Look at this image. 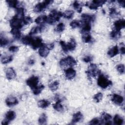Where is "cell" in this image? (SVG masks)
Here are the masks:
<instances>
[{"mask_svg":"<svg viewBox=\"0 0 125 125\" xmlns=\"http://www.w3.org/2000/svg\"><path fill=\"white\" fill-rule=\"evenodd\" d=\"M63 16V13L61 11L56 10H52L51 11L49 15L47 17V22L50 24H53L56 22L59 21L61 18Z\"/></svg>","mask_w":125,"mask_h":125,"instance_id":"obj_1","label":"cell"},{"mask_svg":"<svg viewBox=\"0 0 125 125\" xmlns=\"http://www.w3.org/2000/svg\"><path fill=\"white\" fill-rule=\"evenodd\" d=\"M97 84L102 88L106 89L111 86L112 83L111 81H109L106 77L103 74H100L98 78Z\"/></svg>","mask_w":125,"mask_h":125,"instance_id":"obj_2","label":"cell"},{"mask_svg":"<svg viewBox=\"0 0 125 125\" xmlns=\"http://www.w3.org/2000/svg\"><path fill=\"white\" fill-rule=\"evenodd\" d=\"M60 65L61 66L65 67L68 66L72 67L77 64V62L74 58L71 56H67L65 58L61 59L60 61Z\"/></svg>","mask_w":125,"mask_h":125,"instance_id":"obj_3","label":"cell"},{"mask_svg":"<svg viewBox=\"0 0 125 125\" xmlns=\"http://www.w3.org/2000/svg\"><path fill=\"white\" fill-rule=\"evenodd\" d=\"M86 73L89 77H95L101 74V71L96 64L91 63L88 66Z\"/></svg>","mask_w":125,"mask_h":125,"instance_id":"obj_4","label":"cell"},{"mask_svg":"<svg viewBox=\"0 0 125 125\" xmlns=\"http://www.w3.org/2000/svg\"><path fill=\"white\" fill-rule=\"evenodd\" d=\"M53 2V1L52 0H45L41 2H39L34 6L33 8V11L36 13L41 12Z\"/></svg>","mask_w":125,"mask_h":125,"instance_id":"obj_5","label":"cell"},{"mask_svg":"<svg viewBox=\"0 0 125 125\" xmlns=\"http://www.w3.org/2000/svg\"><path fill=\"white\" fill-rule=\"evenodd\" d=\"M10 25L12 28L19 29L22 28L24 25L22 19H19L16 16L13 17L10 21Z\"/></svg>","mask_w":125,"mask_h":125,"instance_id":"obj_6","label":"cell"},{"mask_svg":"<svg viewBox=\"0 0 125 125\" xmlns=\"http://www.w3.org/2000/svg\"><path fill=\"white\" fill-rule=\"evenodd\" d=\"M105 2V0H93L91 1L86 2L85 5L88 7L90 9L96 10L99 7L101 6L104 4Z\"/></svg>","mask_w":125,"mask_h":125,"instance_id":"obj_7","label":"cell"},{"mask_svg":"<svg viewBox=\"0 0 125 125\" xmlns=\"http://www.w3.org/2000/svg\"><path fill=\"white\" fill-rule=\"evenodd\" d=\"M39 79L36 76H32L30 77L26 81L27 85L31 88V90L39 85Z\"/></svg>","mask_w":125,"mask_h":125,"instance_id":"obj_8","label":"cell"},{"mask_svg":"<svg viewBox=\"0 0 125 125\" xmlns=\"http://www.w3.org/2000/svg\"><path fill=\"white\" fill-rule=\"evenodd\" d=\"M44 43L42 42V39L40 37L33 38L32 42L30 44L31 47L33 49H37L41 47Z\"/></svg>","mask_w":125,"mask_h":125,"instance_id":"obj_9","label":"cell"},{"mask_svg":"<svg viewBox=\"0 0 125 125\" xmlns=\"http://www.w3.org/2000/svg\"><path fill=\"white\" fill-rule=\"evenodd\" d=\"M5 103L8 106H13L17 105L19 103V101L16 97L10 95L6 99Z\"/></svg>","mask_w":125,"mask_h":125,"instance_id":"obj_10","label":"cell"},{"mask_svg":"<svg viewBox=\"0 0 125 125\" xmlns=\"http://www.w3.org/2000/svg\"><path fill=\"white\" fill-rule=\"evenodd\" d=\"M50 52V49L48 48L46 45L43 44L41 47L39 48L38 53L42 57H46L48 56Z\"/></svg>","mask_w":125,"mask_h":125,"instance_id":"obj_11","label":"cell"},{"mask_svg":"<svg viewBox=\"0 0 125 125\" xmlns=\"http://www.w3.org/2000/svg\"><path fill=\"white\" fill-rule=\"evenodd\" d=\"M111 101L114 104L120 105L124 102V98L122 96L117 94H113L111 96Z\"/></svg>","mask_w":125,"mask_h":125,"instance_id":"obj_12","label":"cell"},{"mask_svg":"<svg viewBox=\"0 0 125 125\" xmlns=\"http://www.w3.org/2000/svg\"><path fill=\"white\" fill-rule=\"evenodd\" d=\"M125 20L123 19L117 20L114 22V27L115 28V30L119 31H120L122 29L125 27Z\"/></svg>","mask_w":125,"mask_h":125,"instance_id":"obj_13","label":"cell"},{"mask_svg":"<svg viewBox=\"0 0 125 125\" xmlns=\"http://www.w3.org/2000/svg\"><path fill=\"white\" fill-rule=\"evenodd\" d=\"M82 21L91 23L95 20V16L89 14H83L81 16Z\"/></svg>","mask_w":125,"mask_h":125,"instance_id":"obj_14","label":"cell"},{"mask_svg":"<svg viewBox=\"0 0 125 125\" xmlns=\"http://www.w3.org/2000/svg\"><path fill=\"white\" fill-rule=\"evenodd\" d=\"M65 76L67 79H72L74 78L76 74V71L72 68L70 67L65 70Z\"/></svg>","mask_w":125,"mask_h":125,"instance_id":"obj_15","label":"cell"},{"mask_svg":"<svg viewBox=\"0 0 125 125\" xmlns=\"http://www.w3.org/2000/svg\"><path fill=\"white\" fill-rule=\"evenodd\" d=\"M81 30L82 33H88L91 29V25L90 22H81Z\"/></svg>","mask_w":125,"mask_h":125,"instance_id":"obj_16","label":"cell"},{"mask_svg":"<svg viewBox=\"0 0 125 125\" xmlns=\"http://www.w3.org/2000/svg\"><path fill=\"white\" fill-rule=\"evenodd\" d=\"M16 76V73L15 70L12 67H9L6 71V77L8 80H12Z\"/></svg>","mask_w":125,"mask_h":125,"instance_id":"obj_17","label":"cell"},{"mask_svg":"<svg viewBox=\"0 0 125 125\" xmlns=\"http://www.w3.org/2000/svg\"><path fill=\"white\" fill-rule=\"evenodd\" d=\"M119 52V48L117 45H115L109 48L107 51V55L111 58L117 55Z\"/></svg>","mask_w":125,"mask_h":125,"instance_id":"obj_18","label":"cell"},{"mask_svg":"<svg viewBox=\"0 0 125 125\" xmlns=\"http://www.w3.org/2000/svg\"><path fill=\"white\" fill-rule=\"evenodd\" d=\"M83 118V115L82 113L80 111L77 112L76 113H74L73 115L72 119V122L74 124L77 123L82 121Z\"/></svg>","mask_w":125,"mask_h":125,"instance_id":"obj_19","label":"cell"},{"mask_svg":"<svg viewBox=\"0 0 125 125\" xmlns=\"http://www.w3.org/2000/svg\"><path fill=\"white\" fill-rule=\"evenodd\" d=\"M102 120L103 122H105L104 124L105 125H111L112 124L111 123V119L112 116L108 113H103L102 114Z\"/></svg>","mask_w":125,"mask_h":125,"instance_id":"obj_20","label":"cell"},{"mask_svg":"<svg viewBox=\"0 0 125 125\" xmlns=\"http://www.w3.org/2000/svg\"><path fill=\"white\" fill-rule=\"evenodd\" d=\"M44 26H36V27H33L30 31L29 33V35L30 36H31L32 35L36 34L37 33H40L42 32L43 30Z\"/></svg>","mask_w":125,"mask_h":125,"instance_id":"obj_21","label":"cell"},{"mask_svg":"<svg viewBox=\"0 0 125 125\" xmlns=\"http://www.w3.org/2000/svg\"><path fill=\"white\" fill-rule=\"evenodd\" d=\"M47 16L45 15H41L39 16H38L35 20V22L37 24H43L44 22L47 21Z\"/></svg>","mask_w":125,"mask_h":125,"instance_id":"obj_22","label":"cell"},{"mask_svg":"<svg viewBox=\"0 0 125 125\" xmlns=\"http://www.w3.org/2000/svg\"><path fill=\"white\" fill-rule=\"evenodd\" d=\"M24 16V9L22 7H19L16 8V14L15 16L16 17L22 19Z\"/></svg>","mask_w":125,"mask_h":125,"instance_id":"obj_23","label":"cell"},{"mask_svg":"<svg viewBox=\"0 0 125 125\" xmlns=\"http://www.w3.org/2000/svg\"><path fill=\"white\" fill-rule=\"evenodd\" d=\"M5 119L6 120H7L8 121H9V122L14 120L16 117V113L12 110H10L7 111L6 114H5Z\"/></svg>","mask_w":125,"mask_h":125,"instance_id":"obj_24","label":"cell"},{"mask_svg":"<svg viewBox=\"0 0 125 125\" xmlns=\"http://www.w3.org/2000/svg\"><path fill=\"white\" fill-rule=\"evenodd\" d=\"M66 44L68 51H73L75 50L76 47V42L74 39H71L70 40V41L66 43Z\"/></svg>","mask_w":125,"mask_h":125,"instance_id":"obj_25","label":"cell"},{"mask_svg":"<svg viewBox=\"0 0 125 125\" xmlns=\"http://www.w3.org/2000/svg\"><path fill=\"white\" fill-rule=\"evenodd\" d=\"M10 32L15 39L18 40L20 39L21 36V32L20 29L16 28H12L10 31Z\"/></svg>","mask_w":125,"mask_h":125,"instance_id":"obj_26","label":"cell"},{"mask_svg":"<svg viewBox=\"0 0 125 125\" xmlns=\"http://www.w3.org/2000/svg\"><path fill=\"white\" fill-rule=\"evenodd\" d=\"M53 107L55 110L59 112H61L63 110V107L61 104V100L60 99H58L57 101L53 104Z\"/></svg>","mask_w":125,"mask_h":125,"instance_id":"obj_27","label":"cell"},{"mask_svg":"<svg viewBox=\"0 0 125 125\" xmlns=\"http://www.w3.org/2000/svg\"><path fill=\"white\" fill-rule=\"evenodd\" d=\"M50 104V102L46 100H41L39 101L38 102V106L42 108H45L48 107Z\"/></svg>","mask_w":125,"mask_h":125,"instance_id":"obj_28","label":"cell"},{"mask_svg":"<svg viewBox=\"0 0 125 125\" xmlns=\"http://www.w3.org/2000/svg\"><path fill=\"white\" fill-rule=\"evenodd\" d=\"M83 41L85 43H90L92 42V38L88 33H83L82 37Z\"/></svg>","mask_w":125,"mask_h":125,"instance_id":"obj_29","label":"cell"},{"mask_svg":"<svg viewBox=\"0 0 125 125\" xmlns=\"http://www.w3.org/2000/svg\"><path fill=\"white\" fill-rule=\"evenodd\" d=\"M121 34L120 31H117L116 30H112L110 33V36L113 40H118L121 37Z\"/></svg>","mask_w":125,"mask_h":125,"instance_id":"obj_30","label":"cell"},{"mask_svg":"<svg viewBox=\"0 0 125 125\" xmlns=\"http://www.w3.org/2000/svg\"><path fill=\"white\" fill-rule=\"evenodd\" d=\"M72 6L74 8V9L78 12V13H81L83 10V8H82V4L80 3L79 1L76 0L74 1L72 4Z\"/></svg>","mask_w":125,"mask_h":125,"instance_id":"obj_31","label":"cell"},{"mask_svg":"<svg viewBox=\"0 0 125 125\" xmlns=\"http://www.w3.org/2000/svg\"><path fill=\"white\" fill-rule=\"evenodd\" d=\"M32 39H33V37H32L30 35L29 36H25L21 39V41L22 43L25 45H30Z\"/></svg>","mask_w":125,"mask_h":125,"instance_id":"obj_32","label":"cell"},{"mask_svg":"<svg viewBox=\"0 0 125 125\" xmlns=\"http://www.w3.org/2000/svg\"><path fill=\"white\" fill-rule=\"evenodd\" d=\"M44 88V86L43 85L40 84V85H38V86H37L34 88L32 89V90L34 95H37L40 94L42 92V91L43 90Z\"/></svg>","mask_w":125,"mask_h":125,"instance_id":"obj_33","label":"cell"},{"mask_svg":"<svg viewBox=\"0 0 125 125\" xmlns=\"http://www.w3.org/2000/svg\"><path fill=\"white\" fill-rule=\"evenodd\" d=\"M113 122L115 125H121L123 124L124 119L120 115L116 114L114 116L113 118Z\"/></svg>","mask_w":125,"mask_h":125,"instance_id":"obj_34","label":"cell"},{"mask_svg":"<svg viewBox=\"0 0 125 125\" xmlns=\"http://www.w3.org/2000/svg\"><path fill=\"white\" fill-rule=\"evenodd\" d=\"M74 12L71 10H67L63 13V17L66 19H71L73 17Z\"/></svg>","mask_w":125,"mask_h":125,"instance_id":"obj_35","label":"cell"},{"mask_svg":"<svg viewBox=\"0 0 125 125\" xmlns=\"http://www.w3.org/2000/svg\"><path fill=\"white\" fill-rule=\"evenodd\" d=\"M59 86V82L58 81H54L50 83L49 84V87L52 91L57 90Z\"/></svg>","mask_w":125,"mask_h":125,"instance_id":"obj_36","label":"cell"},{"mask_svg":"<svg viewBox=\"0 0 125 125\" xmlns=\"http://www.w3.org/2000/svg\"><path fill=\"white\" fill-rule=\"evenodd\" d=\"M13 59L12 56H5L1 57V62L2 64H6L12 61Z\"/></svg>","mask_w":125,"mask_h":125,"instance_id":"obj_37","label":"cell"},{"mask_svg":"<svg viewBox=\"0 0 125 125\" xmlns=\"http://www.w3.org/2000/svg\"><path fill=\"white\" fill-rule=\"evenodd\" d=\"M6 2H7L8 6L10 7L17 8L19 7V2L18 0H6Z\"/></svg>","mask_w":125,"mask_h":125,"instance_id":"obj_38","label":"cell"},{"mask_svg":"<svg viewBox=\"0 0 125 125\" xmlns=\"http://www.w3.org/2000/svg\"><path fill=\"white\" fill-rule=\"evenodd\" d=\"M38 122L40 125H45L47 122V116L45 113H42L38 119Z\"/></svg>","mask_w":125,"mask_h":125,"instance_id":"obj_39","label":"cell"},{"mask_svg":"<svg viewBox=\"0 0 125 125\" xmlns=\"http://www.w3.org/2000/svg\"><path fill=\"white\" fill-rule=\"evenodd\" d=\"M9 43V41L7 38L3 36L1 34L0 38V45L1 47H4L7 45Z\"/></svg>","mask_w":125,"mask_h":125,"instance_id":"obj_40","label":"cell"},{"mask_svg":"<svg viewBox=\"0 0 125 125\" xmlns=\"http://www.w3.org/2000/svg\"><path fill=\"white\" fill-rule=\"evenodd\" d=\"M65 29V25L63 22H60L57 24L55 30L58 33H61L64 31Z\"/></svg>","mask_w":125,"mask_h":125,"instance_id":"obj_41","label":"cell"},{"mask_svg":"<svg viewBox=\"0 0 125 125\" xmlns=\"http://www.w3.org/2000/svg\"><path fill=\"white\" fill-rule=\"evenodd\" d=\"M103 121L102 120L98 118H93L92 120H91L89 124L90 125H101L103 124Z\"/></svg>","mask_w":125,"mask_h":125,"instance_id":"obj_42","label":"cell"},{"mask_svg":"<svg viewBox=\"0 0 125 125\" xmlns=\"http://www.w3.org/2000/svg\"><path fill=\"white\" fill-rule=\"evenodd\" d=\"M81 22L77 20H73L70 23V26L72 28H76L81 26Z\"/></svg>","mask_w":125,"mask_h":125,"instance_id":"obj_43","label":"cell"},{"mask_svg":"<svg viewBox=\"0 0 125 125\" xmlns=\"http://www.w3.org/2000/svg\"><path fill=\"white\" fill-rule=\"evenodd\" d=\"M103 97V94L101 92H99L94 95L93 97V99L95 102L99 103L102 100Z\"/></svg>","mask_w":125,"mask_h":125,"instance_id":"obj_44","label":"cell"},{"mask_svg":"<svg viewBox=\"0 0 125 125\" xmlns=\"http://www.w3.org/2000/svg\"><path fill=\"white\" fill-rule=\"evenodd\" d=\"M109 16L112 18H115L118 16L119 12L114 8H111L109 9Z\"/></svg>","mask_w":125,"mask_h":125,"instance_id":"obj_45","label":"cell"},{"mask_svg":"<svg viewBox=\"0 0 125 125\" xmlns=\"http://www.w3.org/2000/svg\"><path fill=\"white\" fill-rule=\"evenodd\" d=\"M22 20L24 25L29 24L32 22V19L30 16L24 17V18L22 19Z\"/></svg>","mask_w":125,"mask_h":125,"instance_id":"obj_46","label":"cell"},{"mask_svg":"<svg viewBox=\"0 0 125 125\" xmlns=\"http://www.w3.org/2000/svg\"><path fill=\"white\" fill-rule=\"evenodd\" d=\"M117 71L120 74H124L125 73V65L123 64H119L116 66Z\"/></svg>","mask_w":125,"mask_h":125,"instance_id":"obj_47","label":"cell"},{"mask_svg":"<svg viewBox=\"0 0 125 125\" xmlns=\"http://www.w3.org/2000/svg\"><path fill=\"white\" fill-rule=\"evenodd\" d=\"M60 45L62 47V49L63 50V52L66 53L68 51V48H67V44L66 42H65L64 41H61L60 42Z\"/></svg>","mask_w":125,"mask_h":125,"instance_id":"obj_48","label":"cell"},{"mask_svg":"<svg viewBox=\"0 0 125 125\" xmlns=\"http://www.w3.org/2000/svg\"><path fill=\"white\" fill-rule=\"evenodd\" d=\"M19 49V47L17 46H15V45L11 46L8 48L9 51L11 52H16L18 51Z\"/></svg>","mask_w":125,"mask_h":125,"instance_id":"obj_49","label":"cell"},{"mask_svg":"<svg viewBox=\"0 0 125 125\" xmlns=\"http://www.w3.org/2000/svg\"><path fill=\"white\" fill-rule=\"evenodd\" d=\"M92 61V58L90 56H86L83 58V61L85 62H90Z\"/></svg>","mask_w":125,"mask_h":125,"instance_id":"obj_50","label":"cell"},{"mask_svg":"<svg viewBox=\"0 0 125 125\" xmlns=\"http://www.w3.org/2000/svg\"><path fill=\"white\" fill-rule=\"evenodd\" d=\"M120 51L122 54H123V55L125 54V45H124V43H122L121 46L120 47Z\"/></svg>","mask_w":125,"mask_h":125,"instance_id":"obj_51","label":"cell"},{"mask_svg":"<svg viewBox=\"0 0 125 125\" xmlns=\"http://www.w3.org/2000/svg\"><path fill=\"white\" fill-rule=\"evenodd\" d=\"M119 4L120 6L124 8L125 7V1L124 0H118V1Z\"/></svg>","mask_w":125,"mask_h":125,"instance_id":"obj_52","label":"cell"},{"mask_svg":"<svg viewBox=\"0 0 125 125\" xmlns=\"http://www.w3.org/2000/svg\"><path fill=\"white\" fill-rule=\"evenodd\" d=\"M9 124V121H8L7 120H6V119L3 120L2 121V123H1V124L2 125H8Z\"/></svg>","mask_w":125,"mask_h":125,"instance_id":"obj_53","label":"cell"},{"mask_svg":"<svg viewBox=\"0 0 125 125\" xmlns=\"http://www.w3.org/2000/svg\"><path fill=\"white\" fill-rule=\"evenodd\" d=\"M34 63V61L33 60H30L29 62V63L30 64H32Z\"/></svg>","mask_w":125,"mask_h":125,"instance_id":"obj_54","label":"cell"}]
</instances>
